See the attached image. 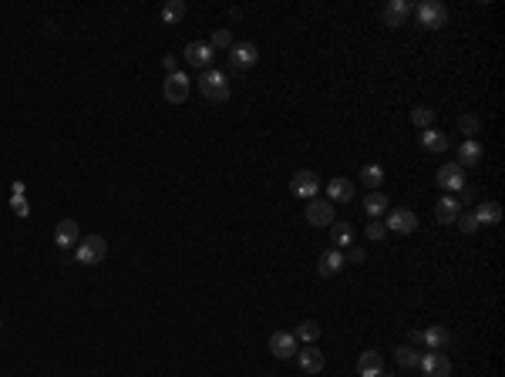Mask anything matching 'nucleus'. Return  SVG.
<instances>
[{
	"label": "nucleus",
	"instance_id": "1",
	"mask_svg": "<svg viewBox=\"0 0 505 377\" xmlns=\"http://www.w3.org/2000/svg\"><path fill=\"white\" fill-rule=\"evenodd\" d=\"M199 91L206 101H216V105H223V101H230V78L223 75V71H202L199 78Z\"/></svg>",
	"mask_w": 505,
	"mask_h": 377
},
{
	"label": "nucleus",
	"instance_id": "2",
	"mask_svg": "<svg viewBox=\"0 0 505 377\" xmlns=\"http://www.w3.org/2000/svg\"><path fill=\"white\" fill-rule=\"evenodd\" d=\"M75 257L81 266H98V263H105L108 257V242L105 236H81L75 246Z\"/></svg>",
	"mask_w": 505,
	"mask_h": 377
},
{
	"label": "nucleus",
	"instance_id": "3",
	"mask_svg": "<svg viewBox=\"0 0 505 377\" xmlns=\"http://www.w3.org/2000/svg\"><path fill=\"white\" fill-rule=\"evenodd\" d=\"M414 14L421 20V27L438 30V27H444V20H448V7H444L442 0H425V4L414 7Z\"/></svg>",
	"mask_w": 505,
	"mask_h": 377
},
{
	"label": "nucleus",
	"instance_id": "4",
	"mask_svg": "<svg viewBox=\"0 0 505 377\" xmlns=\"http://www.w3.org/2000/svg\"><path fill=\"white\" fill-rule=\"evenodd\" d=\"M290 192L297 199H317V192H320V179H317V172H310V168H304V172H297L290 179Z\"/></svg>",
	"mask_w": 505,
	"mask_h": 377
},
{
	"label": "nucleus",
	"instance_id": "5",
	"mask_svg": "<svg viewBox=\"0 0 505 377\" xmlns=\"http://www.w3.org/2000/svg\"><path fill=\"white\" fill-rule=\"evenodd\" d=\"M162 94H166L168 105H182V101H189V75H182V71L168 75L166 81H162Z\"/></svg>",
	"mask_w": 505,
	"mask_h": 377
},
{
	"label": "nucleus",
	"instance_id": "6",
	"mask_svg": "<svg viewBox=\"0 0 505 377\" xmlns=\"http://www.w3.org/2000/svg\"><path fill=\"white\" fill-rule=\"evenodd\" d=\"M421 371L428 377H451V357L444 354V350H428V354H421V364H418Z\"/></svg>",
	"mask_w": 505,
	"mask_h": 377
},
{
	"label": "nucleus",
	"instance_id": "7",
	"mask_svg": "<svg viewBox=\"0 0 505 377\" xmlns=\"http://www.w3.org/2000/svg\"><path fill=\"white\" fill-rule=\"evenodd\" d=\"M304 216H306V223L317 226V229L330 226V223H334V202H327V199H310Z\"/></svg>",
	"mask_w": 505,
	"mask_h": 377
},
{
	"label": "nucleus",
	"instance_id": "8",
	"mask_svg": "<svg viewBox=\"0 0 505 377\" xmlns=\"http://www.w3.org/2000/svg\"><path fill=\"white\" fill-rule=\"evenodd\" d=\"M387 216V223H384V229H391V233H401V236H411L414 229H418V216H414L411 209H391L384 212Z\"/></svg>",
	"mask_w": 505,
	"mask_h": 377
},
{
	"label": "nucleus",
	"instance_id": "9",
	"mask_svg": "<svg viewBox=\"0 0 505 377\" xmlns=\"http://www.w3.org/2000/svg\"><path fill=\"white\" fill-rule=\"evenodd\" d=\"M435 182H438V189H448V192H461V189H465V168H461L459 162H448V166L438 168Z\"/></svg>",
	"mask_w": 505,
	"mask_h": 377
},
{
	"label": "nucleus",
	"instance_id": "10",
	"mask_svg": "<svg viewBox=\"0 0 505 377\" xmlns=\"http://www.w3.org/2000/svg\"><path fill=\"white\" fill-rule=\"evenodd\" d=\"M185 61H189V68H202V71H209L216 61V51L206 41H192V44H185Z\"/></svg>",
	"mask_w": 505,
	"mask_h": 377
},
{
	"label": "nucleus",
	"instance_id": "11",
	"mask_svg": "<svg viewBox=\"0 0 505 377\" xmlns=\"http://www.w3.org/2000/svg\"><path fill=\"white\" fill-rule=\"evenodd\" d=\"M270 354L280 357V361L293 357V354H297V337H293L290 330H273L270 333Z\"/></svg>",
	"mask_w": 505,
	"mask_h": 377
},
{
	"label": "nucleus",
	"instance_id": "12",
	"mask_svg": "<svg viewBox=\"0 0 505 377\" xmlns=\"http://www.w3.org/2000/svg\"><path fill=\"white\" fill-rule=\"evenodd\" d=\"M256 61H260V51H256V44L243 41V44H232V47H230V64H232V68L246 71V68H253Z\"/></svg>",
	"mask_w": 505,
	"mask_h": 377
},
{
	"label": "nucleus",
	"instance_id": "13",
	"mask_svg": "<svg viewBox=\"0 0 505 377\" xmlns=\"http://www.w3.org/2000/svg\"><path fill=\"white\" fill-rule=\"evenodd\" d=\"M297 364H300V371L304 374H320L327 357H323V350H317L313 344H306L304 350H297Z\"/></svg>",
	"mask_w": 505,
	"mask_h": 377
},
{
	"label": "nucleus",
	"instance_id": "14",
	"mask_svg": "<svg viewBox=\"0 0 505 377\" xmlns=\"http://www.w3.org/2000/svg\"><path fill=\"white\" fill-rule=\"evenodd\" d=\"M408 14H411V4H404V0H391V4L381 11V20H384V27H404Z\"/></svg>",
	"mask_w": 505,
	"mask_h": 377
},
{
	"label": "nucleus",
	"instance_id": "15",
	"mask_svg": "<svg viewBox=\"0 0 505 377\" xmlns=\"http://www.w3.org/2000/svg\"><path fill=\"white\" fill-rule=\"evenodd\" d=\"M357 374L361 377H381L384 374V357L378 350H364L357 357Z\"/></svg>",
	"mask_w": 505,
	"mask_h": 377
},
{
	"label": "nucleus",
	"instance_id": "16",
	"mask_svg": "<svg viewBox=\"0 0 505 377\" xmlns=\"http://www.w3.org/2000/svg\"><path fill=\"white\" fill-rule=\"evenodd\" d=\"M77 240H81L77 223H75V219H61V223H58V229H54V242H58L61 249H75Z\"/></svg>",
	"mask_w": 505,
	"mask_h": 377
},
{
	"label": "nucleus",
	"instance_id": "17",
	"mask_svg": "<svg viewBox=\"0 0 505 377\" xmlns=\"http://www.w3.org/2000/svg\"><path fill=\"white\" fill-rule=\"evenodd\" d=\"M344 263H347V259H344V253H340V249H334V246H330V249H323L320 259H317L320 276H337V273L344 270Z\"/></svg>",
	"mask_w": 505,
	"mask_h": 377
},
{
	"label": "nucleus",
	"instance_id": "18",
	"mask_svg": "<svg viewBox=\"0 0 505 377\" xmlns=\"http://www.w3.org/2000/svg\"><path fill=\"white\" fill-rule=\"evenodd\" d=\"M482 155H485V149H482L475 138H465V142L459 145V166H461V168L478 166V162H482Z\"/></svg>",
	"mask_w": 505,
	"mask_h": 377
},
{
	"label": "nucleus",
	"instance_id": "19",
	"mask_svg": "<svg viewBox=\"0 0 505 377\" xmlns=\"http://www.w3.org/2000/svg\"><path fill=\"white\" fill-rule=\"evenodd\" d=\"M421 337H425L428 350H444L451 340H455V333L448 330V327H428V330H421Z\"/></svg>",
	"mask_w": 505,
	"mask_h": 377
},
{
	"label": "nucleus",
	"instance_id": "20",
	"mask_svg": "<svg viewBox=\"0 0 505 377\" xmlns=\"http://www.w3.org/2000/svg\"><path fill=\"white\" fill-rule=\"evenodd\" d=\"M459 212H461V202L455 196H442L438 199V206H435V216H438V223H455L459 219Z\"/></svg>",
	"mask_w": 505,
	"mask_h": 377
},
{
	"label": "nucleus",
	"instance_id": "21",
	"mask_svg": "<svg viewBox=\"0 0 505 377\" xmlns=\"http://www.w3.org/2000/svg\"><path fill=\"white\" fill-rule=\"evenodd\" d=\"M472 216H475V223H478V226H495V223L502 219V206H499V202H482Z\"/></svg>",
	"mask_w": 505,
	"mask_h": 377
},
{
	"label": "nucleus",
	"instance_id": "22",
	"mask_svg": "<svg viewBox=\"0 0 505 377\" xmlns=\"http://www.w3.org/2000/svg\"><path fill=\"white\" fill-rule=\"evenodd\" d=\"M421 145L428 152H448L451 149V138L444 135V132H438V128H425L421 132Z\"/></svg>",
	"mask_w": 505,
	"mask_h": 377
},
{
	"label": "nucleus",
	"instance_id": "23",
	"mask_svg": "<svg viewBox=\"0 0 505 377\" xmlns=\"http://www.w3.org/2000/svg\"><path fill=\"white\" fill-rule=\"evenodd\" d=\"M330 242H334V249H351V242H354L351 223H330Z\"/></svg>",
	"mask_w": 505,
	"mask_h": 377
},
{
	"label": "nucleus",
	"instance_id": "24",
	"mask_svg": "<svg viewBox=\"0 0 505 377\" xmlns=\"http://www.w3.org/2000/svg\"><path fill=\"white\" fill-rule=\"evenodd\" d=\"M327 196H330V202H351V196H354V189H351V182L347 179H330L327 182Z\"/></svg>",
	"mask_w": 505,
	"mask_h": 377
},
{
	"label": "nucleus",
	"instance_id": "25",
	"mask_svg": "<svg viewBox=\"0 0 505 377\" xmlns=\"http://www.w3.org/2000/svg\"><path fill=\"white\" fill-rule=\"evenodd\" d=\"M361 182L368 185L370 192H378V189H381V182H384V168L381 166H364L361 168Z\"/></svg>",
	"mask_w": 505,
	"mask_h": 377
},
{
	"label": "nucleus",
	"instance_id": "26",
	"mask_svg": "<svg viewBox=\"0 0 505 377\" xmlns=\"http://www.w3.org/2000/svg\"><path fill=\"white\" fill-rule=\"evenodd\" d=\"M185 11H189L185 0H168L166 7H162V20H166V24H179L185 17Z\"/></svg>",
	"mask_w": 505,
	"mask_h": 377
},
{
	"label": "nucleus",
	"instance_id": "27",
	"mask_svg": "<svg viewBox=\"0 0 505 377\" xmlns=\"http://www.w3.org/2000/svg\"><path fill=\"white\" fill-rule=\"evenodd\" d=\"M297 340H304V344H313L317 337H320V323L317 320H304V323H297V333H293Z\"/></svg>",
	"mask_w": 505,
	"mask_h": 377
},
{
	"label": "nucleus",
	"instance_id": "28",
	"mask_svg": "<svg viewBox=\"0 0 505 377\" xmlns=\"http://www.w3.org/2000/svg\"><path fill=\"white\" fill-rule=\"evenodd\" d=\"M364 209H368V216H384V212H387V196H384V192H370V196L364 199Z\"/></svg>",
	"mask_w": 505,
	"mask_h": 377
},
{
	"label": "nucleus",
	"instance_id": "29",
	"mask_svg": "<svg viewBox=\"0 0 505 377\" xmlns=\"http://www.w3.org/2000/svg\"><path fill=\"white\" fill-rule=\"evenodd\" d=\"M394 361H398L401 367H418V364H421V354L414 347H398L394 350Z\"/></svg>",
	"mask_w": 505,
	"mask_h": 377
},
{
	"label": "nucleus",
	"instance_id": "30",
	"mask_svg": "<svg viewBox=\"0 0 505 377\" xmlns=\"http://www.w3.org/2000/svg\"><path fill=\"white\" fill-rule=\"evenodd\" d=\"M411 121L418 125V128H421V132H425V128H431V121H435V108L418 105V108L411 111Z\"/></svg>",
	"mask_w": 505,
	"mask_h": 377
},
{
	"label": "nucleus",
	"instance_id": "31",
	"mask_svg": "<svg viewBox=\"0 0 505 377\" xmlns=\"http://www.w3.org/2000/svg\"><path fill=\"white\" fill-rule=\"evenodd\" d=\"M478 125H482V121H478V115H461V118H459V128H461V132H465L468 138L478 135Z\"/></svg>",
	"mask_w": 505,
	"mask_h": 377
},
{
	"label": "nucleus",
	"instance_id": "32",
	"mask_svg": "<svg viewBox=\"0 0 505 377\" xmlns=\"http://www.w3.org/2000/svg\"><path fill=\"white\" fill-rule=\"evenodd\" d=\"M455 223H459V229L465 233V236H472L475 229H478V223H475L472 212H459V219H455Z\"/></svg>",
	"mask_w": 505,
	"mask_h": 377
},
{
	"label": "nucleus",
	"instance_id": "33",
	"mask_svg": "<svg viewBox=\"0 0 505 377\" xmlns=\"http://www.w3.org/2000/svg\"><path fill=\"white\" fill-rule=\"evenodd\" d=\"M209 47H213V51H216V47H232V34H230L226 27H219V30L213 34V41H209Z\"/></svg>",
	"mask_w": 505,
	"mask_h": 377
},
{
	"label": "nucleus",
	"instance_id": "34",
	"mask_svg": "<svg viewBox=\"0 0 505 377\" xmlns=\"http://www.w3.org/2000/svg\"><path fill=\"white\" fill-rule=\"evenodd\" d=\"M384 236H387V229H384V223H378V219H374V223H370V226H368V240L381 242Z\"/></svg>",
	"mask_w": 505,
	"mask_h": 377
},
{
	"label": "nucleus",
	"instance_id": "35",
	"mask_svg": "<svg viewBox=\"0 0 505 377\" xmlns=\"http://www.w3.org/2000/svg\"><path fill=\"white\" fill-rule=\"evenodd\" d=\"M344 259H351V263H357V266H361V263L368 259V253H364L361 246H354V249H351V253H347V257H344Z\"/></svg>",
	"mask_w": 505,
	"mask_h": 377
},
{
	"label": "nucleus",
	"instance_id": "36",
	"mask_svg": "<svg viewBox=\"0 0 505 377\" xmlns=\"http://www.w3.org/2000/svg\"><path fill=\"white\" fill-rule=\"evenodd\" d=\"M408 340H411L408 347H418V344H425V337H421V330H411V333H408Z\"/></svg>",
	"mask_w": 505,
	"mask_h": 377
},
{
	"label": "nucleus",
	"instance_id": "37",
	"mask_svg": "<svg viewBox=\"0 0 505 377\" xmlns=\"http://www.w3.org/2000/svg\"><path fill=\"white\" fill-rule=\"evenodd\" d=\"M162 64H166V71H168V75H175V71H179V61H175V58H166Z\"/></svg>",
	"mask_w": 505,
	"mask_h": 377
},
{
	"label": "nucleus",
	"instance_id": "38",
	"mask_svg": "<svg viewBox=\"0 0 505 377\" xmlns=\"http://www.w3.org/2000/svg\"><path fill=\"white\" fill-rule=\"evenodd\" d=\"M381 377H394V374H381Z\"/></svg>",
	"mask_w": 505,
	"mask_h": 377
}]
</instances>
